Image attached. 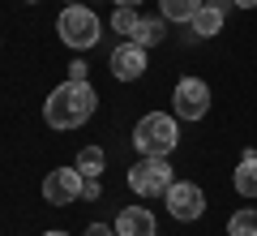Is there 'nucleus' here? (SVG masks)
<instances>
[{"mask_svg": "<svg viewBox=\"0 0 257 236\" xmlns=\"http://www.w3.org/2000/svg\"><path fill=\"white\" fill-rule=\"evenodd\" d=\"M43 236H69V232H60V227H56V232H43Z\"/></svg>", "mask_w": 257, "mask_h": 236, "instance_id": "23", "label": "nucleus"}, {"mask_svg": "<svg viewBox=\"0 0 257 236\" xmlns=\"http://www.w3.org/2000/svg\"><path fill=\"white\" fill-rule=\"evenodd\" d=\"M231 185H236L240 198H257V150H244V154H240L236 172H231Z\"/></svg>", "mask_w": 257, "mask_h": 236, "instance_id": "10", "label": "nucleus"}, {"mask_svg": "<svg viewBox=\"0 0 257 236\" xmlns=\"http://www.w3.org/2000/svg\"><path fill=\"white\" fill-rule=\"evenodd\" d=\"M69 5H77V0H69Z\"/></svg>", "mask_w": 257, "mask_h": 236, "instance_id": "25", "label": "nucleus"}, {"mask_svg": "<svg viewBox=\"0 0 257 236\" xmlns=\"http://www.w3.org/2000/svg\"><path fill=\"white\" fill-rule=\"evenodd\" d=\"M202 5H206V0H159L163 18H167V22H184V26L193 22V13L202 9Z\"/></svg>", "mask_w": 257, "mask_h": 236, "instance_id": "14", "label": "nucleus"}, {"mask_svg": "<svg viewBox=\"0 0 257 236\" xmlns=\"http://www.w3.org/2000/svg\"><path fill=\"white\" fill-rule=\"evenodd\" d=\"M56 35L64 39L69 47H77V52H86V47L99 43L103 35V22L94 9H86V5H64L60 18H56Z\"/></svg>", "mask_w": 257, "mask_h": 236, "instance_id": "3", "label": "nucleus"}, {"mask_svg": "<svg viewBox=\"0 0 257 236\" xmlns=\"http://www.w3.org/2000/svg\"><path fill=\"white\" fill-rule=\"evenodd\" d=\"M155 215L146 206H124L116 215V236H155Z\"/></svg>", "mask_w": 257, "mask_h": 236, "instance_id": "9", "label": "nucleus"}, {"mask_svg": "<svg viewBox=\"0 0 257 236\" xmlns=\"http://www.w3.org/2000/svg\"><path fill=\"white\" fill-rule=\"evenodd\" d=\"M73 168H77L82 176H103V168H107V154H103V146H82Z\"/></svg>", "mask_w": 257, "mask_h": 236, "instance_id": "13", "label": "nucleus"}, {"mask_svg": "<svg viewBox=\"0 0 257 236\" xmlns=\"http://www.w3.org/2000/svg\"><path fill=\"white\" fill-rule=\"evenodd\" d=\"M26 5H39V0H26Z\"/></svg>", "mask_w": 257, "mask_h": 236, "instance_id": "24", "label": "nucleus"}, {"mask_svg": "<svg viewBox=\"0 0 257 236\" xmlns=\"http://www.w3.org/2000/svg\"><path fill=\"white\" fill-rule=\"evenodd\" d=\"M163 202H167V215H172L176 223H193V219H202V210H206V193H202V185H193V181H176L172 189L163 193Z\"/></svg>", "mask_w": 257, "mask_h": 236, "instance_id": "6", "label": "nucleus"}, {"mask_svg": "<svg viewBox=\"0 0 257 236\" xmlns=\"http://www.w3.org/2000/svg\"><path fill=\"white\" fill-rule=\"evenodd\" d=\"M210 112V86L202 77H180L172 91V116L176 120H202Z\"/></svg>", "mask_w": 257, "mask_h": 236, "instance_id": "5", "label": "nucleus"}, {"mask_svg": "<svg viewBox=\"0 0 257 236\" xmlns=\"http://www.w3.org/2000/svg\"><path fill=\"white\" fill-rule=\"evenodd\" d=\"M99 198H103L99 176H86V181H82V202H99Z\"/></svg>", "mask_w": 257, "mask_h": 236, "instance_id": "17", "label": "nucleus"}, {"mask_svg": "<svg viewBox=\"0 0 257 236\" xmlns=\"http://www.w3.org/2000/svg\"><path fill=\"white\" fill-rule=\"evenodd\" d=\"M138 9H133V5H120L116 13H111V30H116V35H128L133 39V30H138Z\"/></svg>", "mask_w": 257, "mask_h": 236, "instance_id": "16", "label": "nucleus"}, {"mask_svg": "<svg viewBox=\"0 0 257 236\" xmlns=\"http://www.w3.org/2000/svg\"><path fill=\"white\" fill-rule=\"evenodd\" d=\"M172 185H176V168L163 154H142L138 164L128 168V189L138 198H163Z\"/></svg>", "mask_w": 257, "mask_h": 236, "instance_id": "4", "label": "nucleus"}, {"mask_svg": "<svg viewBox=\"0 0 257 236\" xmlns=\"http://www.w3.org/2000/svg\"><path fill=\"white\" fill-rule=\"evenodd\" d=\"M94 108H99V95H94V86L90 82H69L64 86H56L52 95H47V103H43V120L52 129H82L86 120L94 116Z\"/></svg>", "mask_w": 257, "mask_h": 236, "instance_id": "1", "label": "nucleus"}, {"mask_svg": "<svg viewBox=\"0 0 257 236\" xmlns=\"http://www.w3.org/2000/svg\"><path fill=\"white\" fill-rule=\"evenodd\" d=\"M133 146L138 154H172L180 146V125H176L172 112H146V116L133 125Z\"/></svg>", "mask_w": 257, "mask_h": 236, "instance_id": "2", "label": "nucleus"}, {"mask_svg": "<svg viewBox=\"0 0 257 236\" xmlns=\"http://www.w3.org/2000/svg\"><path fill=\"white\" fill-rule=\"evenodd\" d=\"M107 69H111V77H116V82H138L142 73L150 69V64H146V47L133 43V39H128V43H120L116 52L107 56Z\"/></svg>", "mask_w": 257, "mask_h": 236, "instance_id": "8", "label": "nucleus"}, {"mask_svg": "<svg viewBox=\"0 0 257 236\" xmlns=\"http://www.w3.org/2000/svg\"><path fill=\"white\" fill-rule=\"evenodd\" d=\"M116 5H133V9H138V5H142V0H116Z\"/></svg>", "mask_w": 257, "mask_h": 236, "instance_id": "22", "label": "nucleus"}, {"mask_svg": "<svg viewBox=\"0 0 257 236\" xmlns=\"http://www.w3.org/2000/svg\"><path fill=\"white\" fill-rule=\"evenodd\" d=\"M86 73H90V69H86L82 60H73V64H69V77H73V82H86Z\"/></svg>", "mask_w": 257, "mask_h": 236, "instance_id": "19", "label": "nucleus"}, {"mask_svg": "<svg viewBox=\"0 0 257 236\" xmlns=\"http://www.w3.org/2000/svg\"><path fill=\"white\" fill-rule=\"evenodd\" d=\"M227 236H257V210L244 206L227 219Z\"/></svg>", "mask_w": 257, "mask_h": 236, "instance_id": "15", "label": "nucleus"}, {"mask_svg": "<svg viewBox=\"0 0 257 236\" xmlns=\"http://www.w3.org/2000/svg\"><path fill=\"white\" fill-rule=\"evenodd\" d=\"M206 5H214V9H219V13H227L231 5H236V0H206Z\"/></svg>", "mask_w": 257, "mask_h": 236, "instance_id": "20", "label": "nucleus"}, {"mask_svg": "<svg viewBox=\"0 0 257 236\" xmlns=\"http://www.w3.org/2000/svg\"><path fill=\"white\" fill-rule=\"evenodd\" d=\"M236 9H257V0H236Z\"/></svg>", "mask_w": 257, "mask_h": 236, "instance_id": "21", "label": "nucleus"}, {"mask_svg": "<svg viewBox=\"0 0 257 236\" xmlns=\"http://www.w3.org/2000/svg\"><path fill=\"white\" fill-rule=\"evenodd\" d=\"M82 236H116V227H111V223H90Z\"/></svg>", "mask_w": 257, "mask_h": 236, "instance_id": "18", "label": "nucleus"}, {"mask_svg": "<svg viewBox=\"0 0 257 236\" xmlns=\"http://www.w3.org/2000/svg\"><path fill=\"white\" fill-rule=\"evenodd\" d=\"M82 181L86 176L77 168H56V172L43 176V202L47 206H73L82 198Z\"/></svg>", "mask_w": 257, "mask_h": 236, "instance_id": "7", "label": "nucleus"}, {"mask_svg": "<svg viewBox=\"0 0 257 236\" xmlns=\"http://www.w3.org/2000/svg\"><path fill=\"white\" fill-rule=\"evenodd\" d=\"M223 18H227V13H219L214 5H202V9L193 13L189 26H193V35H197V39H214V35L223 30Z\"/></svg>", "mask_w": 257, "mask_h": 236, "instance_id": "11", "label": "nucleus"}, {"mask_svg": "<svg viewBox=\"0 0 257 236\" xmlns=\"http://www.w3.org/2000/svg\"><path fill=\"white\" fill-rule=\"evenodd\" d=\"M167 39V18H142L138 30H133V43H142L150 52V47H159Z\"/></svg>", "mask_w": 257, "mask_h": 236, "instance_id": "12", "label": "nucleus"}]
</instances>
